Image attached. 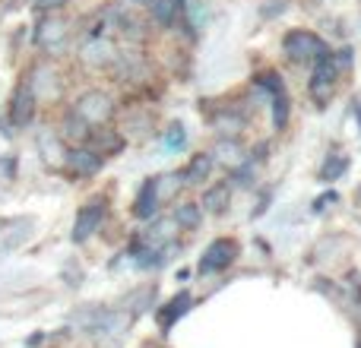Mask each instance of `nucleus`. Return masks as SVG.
<instances>
[{
    "label": "nucleus",
    "mask_w": 361,
    "mask_h": 348,
    "mask_svg": "<svg viewBox=\"0 0 361 348\" xmlns=\"http://www.w3.org/2000/svg\"><path fill=\"white\" fill-rule=\"evenodd\" d=\"M70 114H76L82 124L95 130V127H105L108 120L114 118V99L108 92H102V89H89V92H82L80 99H76Z\"/></svg>",
    "instance_id": "nucleus-1"
},
{
    "label": "nucleus",
    "mask_w": 361,
    "mask_h": 348,
    "mask_svg": "<svg viewBox=\"0 0 361 348\" xmlns=\"http://www.w3.org/2000/svg\"><path fill=\"white\" fill-rule=\"evenodd\" d=\"M282 51H286V57L288 61H295V63H307V61L317 63L324 54H330L324 38L314 35V32H307V29H292L288 32V35L282 38Z\"/></svg>",
    "instance_id": "nucleus-2"
},
{
    "label": "nucleus",
    "mask_w": 361,
    "mask_h": 348,
    "mask_svg": "<svg viewBox=\"0 0 361 348\" xmlns=\"http://www.w3.org/2000/svg\"><path fill=\"white\" fill-rule=\"evenodd\" d=\"M343 70L336 67L333 54H324L317 63H314V76H311V99L317 101V108H326V101L336 92V80Z\"/></svg>",
    "instance_id": "nucleus-3"
},
{
    "label": "nucleus",
    "mask_w": 361,
    "mask_h": 348,
    "mask_svg": "<svg viewBox=\"0 0 361 348\" xmlns=\"http://www.w3.org/2000/svg\"><path fill=\"white\" fill-rule=\"evenodd\" d=\"M67 19L61 16V13H48V16H42V23L35 25V44L44 51V54H57V51H63V44H67Z\"/></svg>",
    "instance_id": "nucleus-4"
},
{
    "label": "nucleus",
    "mask_w": 361,
    "mask_h": 348,
    "mask_svg": "<svg viewBox=\"0 0 361 348\" xmlns=\"http://www.w3.org/2000/svg\"><path fill=\"white\" fill-rule=\"evenodd\" d=\"M80 57L89 63V67H111L114 57H118L114 38H108L102 29H92V32H89V38L82 42Z\"/></svg>",
    "instance_id": "nucleus-5"
},
{
    "label": "nucleus",
    "mask_w": 361,
    "mask_h": 348,
    "mask_svg": "<svg viewBox=\"0 0 361 348\" xmlns=\"http://www.w3.org/2000/svg\"><path fill=\"white\" fill-rule=\"evenodd\" d=\"M105 212H108L105 197L89 199V203L82 206L80 212H76V222H73V241H76V244L89 241V237H92L95 231L102 228V218H105Z\"/></svg>",
    "instance_id": "nucleus-6"
},
{
    "label": "nucleus",
    "mask_w": 361,
    "mask_h": 348,
    "mask_svg": "<svg viewBox=\"0 0 361 348\" xmlns=\"http://www.w3.org/2000/svg\"><path fill=\"white\" fill-rule=\"evenodd\" d=\"M238 256V241L235 237H216V241L206 247L203 260H200V273H222L235 263Z\"/></svg>",
    "instance_id": "nucleus-7"
},
{
    "label": "nucleus",
    "mask_w": 361,
    "mask_h": 348,
    "mask_svg": "<svg viewBox=\"0 0 361 348\" xmlns=\"http://www.w3.org/2000/svg\"><path fill=\"white\" fill-rule=\"evenodd\" d=\"M63 165H67V171L73 174V178H92V174L102 171L105 159H102L99 152H92L89 146H76V149H70L67 156H63Z\"/></svg>",
    "instance_id": "nucleus-8"
},
{
    "label": "nucleus",
    "mask_w": 361,
    "mask_h": 348,
    "mask_svg": "<svg viewBox=\"0 0 361 348\" xmlns=\"http://www.w3.org/2000/svg\"><path fill=\"white\" fill-rule=\"evenodd\" d=\"M35 108H38L35 92L29 89V82H19V89L13 92V99H10V120H13V127H29L32 118H35Z\"/></svg>",
    "instance_id": "nucleus-9"
},
{
    "label": "nucleus",
    "mask_w": 361,
    "mask_h": 348,
    "mask_svg": "<svg viewBox=\"0 0 361 348\" xmlns=\"http://www.w3.org/2000/svg\"><path fill=\"white\" fill-rule=\"evenodd\" d=\"M209 159H212V165H225V168H241L247 159H244V146H241V139H228V137H219L216 139V146H212V152H209Z\"/></svg>",
    "instance_id": "nucleus-10"
},
{
    "label": "nucleus",
    "mask_w": 361,
    "mask_h": 348,
    "mask_svg": "<svg viewBox=\"0 0 361 348\" xmlns=\"http://www.w3.org/2000/svg\"><path fill=\"white\" fill-rule=\"evenodd\" d=\"M159 190H156V178H146L143 187L137 193V203H133V216L137 218H152L159 212Z\"/></svg>",
    "instance_id": "nucleus-11"
},
{
    "label": "nucleus",
    "mask_w": 361,
    "mask_h": 348,
    "mask_svg": "<svg viewBox=\"0 0 361 348\" xmlns=\"http://www.w3.org/2000/svg\"><path fill=\"white\" fill-rule=\"evenodd\" d=\"M86 143H89V149L99 152L102 159H105V156H114V152L124 149V137H121V133H114V130H92Z\"/></svg>",
    "instance_id": "nucleus-12"
},
{
    "label": "nucleus",
    "mask_w": 361,
    "mask_h": 348,
    "mask_svg": "<svg viewBox=\"0 0 361 348\" xmlns=\"http://www.w3.org/2000/svg\"><path fill=\"white\" fill-rule=\"evenodd\" d=\"M190 304H193V298H190L187 292L175 294V298H171L169 304H165L162 311H159V326H162V330H171V326H175L178 320L184 317L187 311H190Z\"/></svg>",
    "instance_id": "nucleus-13"
},
{
    "label": "nucleus",
    "mask_w": 361,
    "mask_h": 348,
    "mask_svg": "<svg viewBox=\"0 0 361 348\" xmlns=\"http://www.w3.org/2000/svg\"><path fill=\"white\" fill-rule=\"evenodd\" d=\"M209 174H212L209 152H200V156H190V162H187V168L180 171V178H184V187H193V184L209 180Z\"/></svg>",
    "instance_id": "nucleus-14"
},
{
    "label": "nucleus",
    "mask_w": 361,
    "mask_h": 348,
    "mask_svg": "<svg viewBox=\"0 0 361 348\" xmlns=\"http://www.w3.org/2000/svg\"><path fill=\"white\" fill-rule=\"evenodd\" d=\"M32 76L35 80H29V89L35 92V99H42V95H57V73L51 70V63H38L35 70H32Z\"/></svg>",
    "instance_id": "nucleus-15"
},
{
    "label": "nucleus",
    "mask_w": 361,
    "mask_h": 348,
    "mask_svg": "<svg viewBox=\"0 0 361 348\" xmlns=\"http://www.w3.org/2000/svg\"><path fill=\"white\" fill-rule=\"evenodd\" d=\"M203 206L206 212H212V216H222L225 209L231 206V184H216V187H209V190L203 193Z\"/></svg>",
    "instance_id": "nucleus-16"
},
{
    "label": "nucleus",
    "mask_w": 361,
    "mask_h": 348,
    "mask_svg": "<svg viewBox=\"0 0 361 348\" xmlns=\"http://www.w3.org/2000/svg\"><path fill=\"white\" fill-rule=\"evenodd\" d=\"M149 10H152V19H156L159 25L171 29V25L178 23L180 10H184V4H180V0H149Z\"/></svg>",
    "instance_id": "nucleus-17"
},
{
    "label": "nucleus",
    "mask_w": 361,
    "mask_h": 348,
    "mask_svg": "<svg viewBox=\"0 0 361 348\" xmlns=\"http://www.w3.org/2000/svg\"><path fill=\"white\" fill-rule=\"evenodd\" d=\"M156 190H159V203H169V199H175L178 190H184V178H180V171H171V174H162V178H156Z\"/></svg>",
    "instance_id": "nucleus-18"
},
{
    "label": "nucleus",
    "mask_w": 361,
    "mask_h": 348,
    "mask_svg": "<svg viewBox=\"0 0 361 348\" xmlns=\"http://www.w3.org/2000/svg\"><path fill=\"white\" fill-rule=\"evenodd\" d=\"M38 146H42V152H44V162H51V165L63 162V156H67L61 137H48V133H42V137H38Z\"/></svg>",
    "instance_id": "nucleus-19"
},
{
    "label": "nucleus",
    "mask_w": 361,
    "mask_h": 348,
    "mask_svg": "<svg viewBox=\"0 0 361 348\" xmlns=\"http://www.w3.org/2000/svg\"><path fill=\"white\" fill-rule=\"evenodd\" d=\"M269 108H273V127H276V130H286L288 111H292V105H288V95L286 92L273 95V99H269Z\"/></svg>",
    "instance_id": "nucleus-20"
},
{
    "label": "nucleus",
    "mask_w": 361,
    "mask_h": 348,
    "mask_svg": "<svg viewBox=\"0 0 361 348\" xmlns=\"http://www.w3.org/2000/svg\"><path fill=\"white\" fill-rule=\"evenodd\" d=\"M171 216H175V222L180 225V228L190 231V228H197L200 225V206L197 203H180Z\"/></svg>",
    "instance_id": "nucleus-21"
},
{
    "label": "nucleus",
    "mask_w": 361,
    "mask_h": 348,
    "mask_svg": "<svg viewBox=\"0 0 361 348\" xmlns=\"http://www.w3.org/2000/svg\"><path fill=\"white\" fill-rule=\"evenodd\" d=\"M257 89H263V92H267V101H269L273 95L286 92V82H282V76L276 73V70H267V73L257 76Z\"/></svg>",
    "instance_id": "nucleus-22"
},
{
    "label": "nucleus",
    "mask_w": 361,
    "mask_h": 348,
    "mask_svg": "<svg viewBox=\"0 0 361 348\" xmlns=\"http://www.w3.org/2000/svg\"><path fill=\"white\" fill-rule=\"evenodd\" d=\"M345 168H349V159L339 156V152H333V156L324 162V168H320V180H336Z\"/></svg>",
    "instance_id": "nucleus-23"
},
{
    "label": "nucleus",
    "mask_w": 361,
    "mask_h": 348,
    "mask_svg": "<svg viewBox=\"0 0 361 348\" xmlns=\"http://www.w3.org/2000/svg\"><path fill=\"white\" fill-rule=\"evenodd\" d=\"M184 127L180 124H169V130H165V149H184Z\"/></svg>",
    "instance_id": "nucleus-24"
},
{
    "label": "nucleus",
    "mask_w": 361,
    "mask_h": 348,
    "mask_svg": "<svg viewBox=\"0 0 361 348\" xmlns=\"http://www.w3.org/2000/svg\"><path fill=\"white\" fill-rule=\"evenodd\" d=\"M269 4H273V6H263V16H279V13L282 10H286V0H269Z\"/></svg>",
    "instance_id": "nucleus-25"
},
{
    "label": "nucleus",
    "mask_w": 361,
    "mask_h": 348,
    "mask_svg": "<svg viewBox=\"0 0 361 348\" xmlns=\"http://www.w3.org/2000/svg\"><path fill=\"white\" fill-rule=\"evenodd\" d=\"M133 4H146V6H149V0H133Z\"/></svg>",
    "instance_id": "nucleus-26"
},
{
    "label": "nucleus",
    "mask_w": 361,
    "mask_h": 348,
    "mask_svg": "<svg viewBox=\"0 0 361 348\" xmlns=\"http://www.w3.org/2000/svg\"><path fill=\"white\" fill-rule=\"evenodd\" d=\"M35 4H38V0H35Z\"/></svg>",
    "instance_id": "nucleus-27"
}]
</instances>
